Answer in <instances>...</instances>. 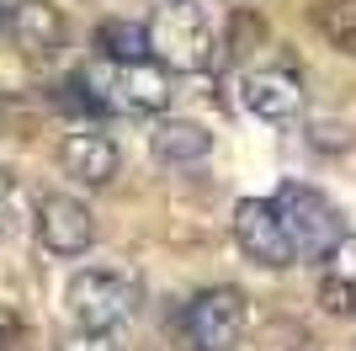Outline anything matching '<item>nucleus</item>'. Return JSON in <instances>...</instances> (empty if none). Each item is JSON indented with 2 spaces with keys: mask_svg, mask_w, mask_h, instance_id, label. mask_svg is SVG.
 <instances>
[{
  "mask_svg": "<svg viewBox=\"0 0 356 351\" xmlns=\"http://www.w3.org/2000/svg\"><path fill=\"white\" fill-rule=\"evenodd\" d=\"M64 309L80 330H122L138 309V282L122 272H74L64 288Z\"/></svg>",
  "mask_w": 356,
  "mask_h": 351,
  "instance_id": "4",
  "label": "nucleus"
},
{
  "mask_svg": "<svg viewBox=\"0 0 356 351\" xmlns=\"http://www.w3.org/2000/svg\"><path fill=\"white\" fill-rule=\"evenodd\" d=\"M32 224H38V240H43L48 256H86L96 245V213L80 197H70V192L43 197L38 213H32Z\"/></svg>",
  "mask_w": 356,
  "mask_h": 351,
  "instance_id": "7",
  "label": "nucleus"
},
{
  "mask_svg": "<svg viewBox=\"0 0 356 351\" xmlns=\"http://www.w3.org/2000/svg\"><path fill=\"white\" fill-rule=\"evenodd\" d=\"M271 208H277V219H282L293 261H325V250L346 234L341 208L330 203V197H319L314 187H282L271 197Z\"/></svg>",
  "mask_w": 356,
  "mask_h": 351,
  "instance_id": "3",
  "label": "nucleus"
},
{
  "mask_svg": "<svg viewBox=\"0 0 356 351\" xmlns=\"http://www.w3.org/2000/svg\"><path fill=\"white\" fill-rule=\"evenodd\" d=\"M149 149H154L160 165H197V160H208L213 133L202 123H186V117H160L154 133H149Z\"/></svg>",
  "mask_w": 356,
  "mask_h": 351,
  "instance_id": "11",
  "label": "nucleus"
},
{
  "mask_svg": "<svg viewBox=\"0 0 356 351\" xmlns=\"http://www.w3.org/2000/svg\"><path fill=\"white\" fill-rule=\"evenodd\" d=\"M118 165H122V155L102 128H74L59 139V171L70 176L74 187H86V192L106 187L118 176Z\"/></svg>",
  "mask_w": 356,
  "mask_h": 351,
  "instance_id": "10",
  "label": "nucleus"
},
{
  "mask_svg": "<svg viewBox=\"0 0 356 351\" xmlns=\"http://www.w3.org/2000/svg\"><path fill=\"white\" fill-rule=\"evenodd\" d=\"M96 48H102V58H149V27L112 16L96 27Z\"/></svg>",
  "mask_w": 356,
  "mask_h": 351,
  "instance_id": "13",
  "label": "nucleus"
},
{
  "mask_svg": "<svg viewBox=\"0 0 356 351\" xmlns=\"http://www.w3.org/2000/svg\"><path fill=\"white\" fill-rule=\"evenodd\" d=\"M16 336H22V320L11 314V304H0V346H11Z\"/></svg>",
  "mask_w": 356,
  "mask_h": 351,
  "instance_id": "16",
  "label": "nucleus"
},
{
  "mask_svg": "<svg viewBox=\"0 0 356 351\" xmlns=\"http://www.w3.org/2000/svg\"><path fill=\"white\" fill-rule=\"evenodd\" d=\"M239 102H245L250 117H261V123H293V117L303 112V80H298L293 70H277V64L245 70L239 75Z\"/></svg>",
  "mask_w": 356,
  "mask_h": 351,
  "instance_id": "9",
  "label": "nucleus"
},
{
  "mask_svg": "<svg viewBox=\"0 0 356 351\" xmlns=\"http://www.w3.org/2000/svg\"><path fill=\"white\" fill-rule=\"evenodd\" d=\"M314 32L325 38L335 54L356 58V0H314Z\"/></svg>",
  "mask_w": 356,
  "mask_h": 351,
  "instance_id": "12",
  "label": "nucleus"
},
{
  "mask_svg": "<svg viewBox=\"0 0 356 351\" xmlns=\"http://www.w3.org/2000/svg\"><path fill=\"white\" fill-rule=\"evenodd\" d=\"M218 48L223 38L197 0H165L149 22V58H160L165 70H213Z\"/></svg>",
  "mask_w": 356,
  "mask_h": 351,
  "instance_id": "2",
  "label": "nucleus"
},
{
  "mask_svg": "<svg viewBox=\"0 0 356 351\" xmlns=\"http://www.w3.org/2000/svg\"><path fill=\"white\" fill-rule=\"evenodd\" d=\"M245 298L234 288H208L181 309V336L192 351H234L245 336Z\"/></svg>",
  "mask_w": 356,
  "mask_h": 351,
  "instance_id": "5",
  "label": "nucleus"
},
{
  "mask_svg": "<svg viewBox=\"0 0 356 351\" xmlns=\"http://www.w3.org/2000/svg\"><path fill=\"white\" fill-rule=\"evenodd\" d=\"M6 38L27 64H54L70 48V22L54 0H16L6 11Z\"/></svg>",
  "mask_w": 356,
  "mask_h": 351,
  "instance_id": "6",
  "label": "nucleus"
},
{
  "mask_svg": "<svg viewBox=\"0 0 356 351\" xmlns=\"http://www.w3.org/2000/svg\"><path fill=\"white\" fill-rule=\"evenodd\" d=\"M86 102L102 112H165L170 107V70L154 58H96L86 75Z\"/></svg>",
  "mask_w": 356,
  "mask_h": 351,
  "instance_id": "1",
  "label": "nucleus"
},
{
  "mask_svg": "<svg viewBox=\"0 0 356 351\" xmlns=\"http://www.w3.org/2000/svg\"><path fill=\"white\" fill-rule=\"evenodd\" d=\"M59 351H118V341H112V330H80L74 325L70 336L59 341Z\"/></svg>",
  "mask_w": 356,
  "mask_h": 351,
  "instance_id": "15",
  "label": "nucleus"
},
{
  "mask_svg": "<svg viewBox=\"0 0 356 351\" xmlns=\"http://www.w3.org/2000/svg\"><path fill=\"white\" fill-rule=\"evenodd\" d=\"M0 32H6V6H0Z\"/></svg>",
  "mask_w": 356,
  "mask_h": 351,
  "instance_id": "17",
  "label": "nucleus"
},
{
  "mask_svg": "<svg viewBox=\"0 0 356 351\" xmlns=\"http://www.w3.org/2000/svg\"><path fill=\"white\" fill-rule=\"evenodd\" d=\"M234 245L245 250L255 266H266V272L293 266V245H287L282 219H277L271 197H245V203L234 208Z\"/></svg>",
  "mask_w": 356,
  "mask_h": 351,
  "instance_id": "8",
  "label": "nucleus"
},
{
  "mask_svg": "<svg viewBox=\"0 0 356 351\" xmlns=\"http://www.w3.org/2000/svg\"><path fill=\"white\" fill-rule=\"evenodd\" d=\"M319 309H325V314H356V282L325 272V277H319Z\"/></svg>",
  "mask_w": 356,
  "mask_h": 351,
  "instance_id": "14",
  "label": "nucleus"
}]
</instances>
